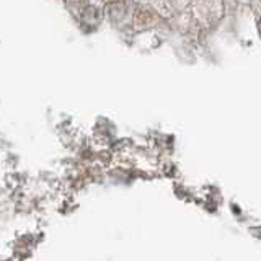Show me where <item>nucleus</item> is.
Here are the masks:
<instances>
[{
  "mask_svg": "<svg viewBox=\"0 0 261 261\" xmlns=\"http://www.w3.org/2000/svg\"><path fill=\"white\" fill-rule=\"evenodd\" d=\"M258 33H259V36H261V18H259V21H258Z\"/></svg>",
  "mask_w": 261,
  "mask_h": 261,
  "instance_id": "obj_1",
  "label": "nucleus"
}]
</instances>
